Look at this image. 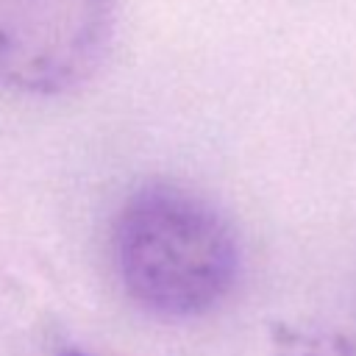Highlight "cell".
Masks as SVG:
<instances>
[{
    "instance_id": "cell-1",
    "label": "cell",
    "mask_w": 356,
    "mask_h": 356,
    "mask_svg": "<svg viewBox=\"0 0 356 356\" xmlns=\"http://www.w3.org/2000/svg\"><path fill=\"white\" fill-rule=\"evenodd\" d=\"M114 264L139 309L164 320H192L234 289L239 239L211 200L186 186L147 184L117 214Z\"/></svg>"
},
{
    "instance_id": "cell-2",
    "label": "cell",
    "mask_w": 356,
    "mask_h": 356,
    "mask_svg": "<svg viewBox=\"0 0 356 356\" xmlns=\"http://www.w3.org/2000/svg\"><path fill=\"white\" fill-rule=\"evenodd\" d=\"M114 0H0V83L25 95L81 86L103 61Z\"/></svg>"
},
{
    "instance_id": "cell-3",
    "label": "cell",
    "mask_w": 356,
    "mask_h": 356,
    "mask_svg": "<svg viewBox=\"0 0 356 356\" xmlns=\"http://www.w3.org/2000/svg\"><path fill=\"white\" fill-rule=\"evenodd\" d=\"M273 356H356V345L337 331L281 325L273 334Z\"/></svg>"
},
{
    "instance_id": "cell-4",
    "label": "cell",
    "mask_w": 356,
    "mask_h": 356,
    "mask_svg": "<svg viewBox=\"0 0 356 356\" xmlns=\"http://www.w3.org/2000/svg\"><path fill=\"white\" fill-rule=\"evenodd\" d=\"M61 356H89V353H81V350H64Z\"/></svg>"
}]
</instances>
